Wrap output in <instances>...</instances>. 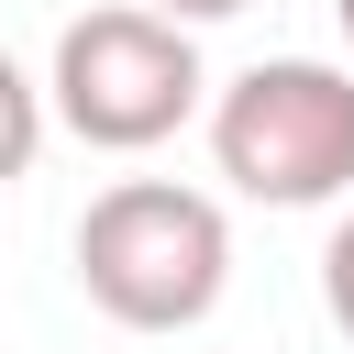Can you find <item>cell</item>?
Here are the masks:
<instances>
[{
	"label": "cell",
	"instance_id": "6da1fadb",
	"mask_svg": "<svg viewBox=\"0 0 354 354\" xmlns=\"http://www.w3.org/2000/svg\"><path fill=\"white\" fill-rule=\"evenodd\" d=\"M221 277H232V232L177 177H122L77 221V288L122 332H188V321H210Z\"/></svg>",
	"mask_w": 354,
	"mask_h": 354
},
{
	"label": "cell",
	"instance_id": "8992f818",
	"mask_svg": "<svg viewBox=\"0 0 354 354\" xmlns=\"http://www.w3.org/2000/svg\"><path fill=\"white\" fill-rule=\"evenodd\" d=\"M155 11H166V22H232L243 0H155Z\"/></svg>",
	"mask_w": 354,
	"mask_h": 354
},
{
	"label": "cell",
	"instance_id": "277c9868",
	"mask_svg": "<svg viewBox=\"0 0 354 354\" xmlns=\"http://www.w3.org/2000/svg\"><path fill=\"white\" fill-rule=\"evenodd\" d=\"M33 144H44V88H33V77L0 55V188L33 166Z\"/></svg>",
	"mask_w": 354,
	"mask_h": 354
},
{
	"label": "cell",
	"instance_id": "3957f363",
	"mask_svg": "<svg viewBox=\"0 0 354 354\" xmlns=\"http://www.w3.org/2000/svg\"><path fill=\"white\" fill-rule=\"evenodd\" d=\"M55 122L77 133V144H100V155H144V144H166L188 111H199V44H188V22H166L155 0L133 11H77L66 33H55Z\"/></svg>",
	"mask_w": 354,
	"mask_h": 354
},
{
	"label": "cell",
	"instance_id": "5b68a950",
	"mask_svg": "<svg viewBox=\"0 0 354 354\" xmlns=\"http://www.w3.org/2000/svg\"><path fill=\"white\" fill-rule=\"evenodd\" d=\"M321 310L343 321V343H354V210L332 221V243H321Z\"/></svg>",
	"mask_w": 354,
	"mask_h": 354
},
{
	"label": "cell",
	"instance_id": "52a82bcc",
	"mask_svg": "<svg viewBox=\"0 0 354 354\" xmlns=\"http://www.w3.org/2000/svg\"><path fill=\"white\" fill-rule=\"evenodd\" d=\"M332 11H343V33H354V0H332Z\"/></svg>",
	"mask_w": 354,
	"mask_h": 354
},
{
	"label": "cell",
	"instance_id": "7a4b0ae2",
	"mask_svg": "<svg viewBox=\"0 0 354 354\" xmlns=\"http://www.w3.org/2000/svg\"><path fill=\"white\" fill-rule=\"evenodd\" d=\"M210 155L243 199L266 210H321L354 188V77L321 55H277L243 66L210 111Z\"/></svg>",
	"mask_w": 354,
	"mask_h": 354
}]
</instances>
